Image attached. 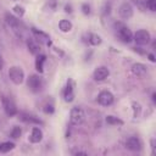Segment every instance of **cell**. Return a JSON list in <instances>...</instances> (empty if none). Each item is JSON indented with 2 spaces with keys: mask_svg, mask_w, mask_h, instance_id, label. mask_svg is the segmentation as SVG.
I'll return each mask as SVG.
<instances>
[{
  "mask_svg": "<svg viewBox=\"0 0 156 156\" xmlns=\"http://www.w3.org/2000/svg\"><path fill=\"white\" fill-rule=\"evenodd\" d=\"M113 28H115V33H116L117 38L121 41L128 44V43H130L133 40V33H132V30L123 22H115Z\"/></svg>",
  "mask_w": 156,
  "mask_h": 156,
  "instance_id": "cell-1",
  "label": "cell"
},
{
  "mask_svg": "<svg viewBox=\"0 0 156 156\" xmlns=\"http://www.w3.org/2000/svg\"><path fill=\"white\" fill-rule=\"evenodd\" d=\"M85 115L80 106H74L69 111V122L72 126H80L84 122Z\"/></svg>",
  "mask_w": 156,
  "mask_h": 156,
  "instance_id": "cell-2",
  "label": "cell"
},
{
  "mask_svg": "<svg viewBox=\"0 0 156 156\" xmlns=\"http://www.w3.org/2000/svg\"><path fill=\"white\" fill-rule=\"evenodd\" d=\"M9 78L11 79L12 83H15V84L18 85V84H21L24 80V72H23V69L21 67L12 66L9 69Z\"/></svg>",
  "mask_w": 156,
  "mask_h": 156,
  "instance_id": "cell-3",
  "label": "cell"
},
{
  "mask_svg": "<svg viewBox=\"0 0 156 156\" xmlns=\"http://www.w3.org/2000/svg\"><path fill=\"white\" fill-rule=\"evenodd\" d=\"M27 87L33 93H38L43 89V79L38 74H30L27 79Z\"/></svg>",
  "mask_w": 156,
  "mask_h": 156,
  "instance_id": "cell-4",
  "label": "cell"
},
{
  "mask_svg": "<svg viewBox=\"0 0 156 156\" xmlns=\"http://www.w3.org/2000/svg\"><path fill=\"white\" fill-rule=\"evenodd\" d=\"M133 38H134L133 40L138 45H146V44H149V41L151 39V35H150V33L146 29H139V30L135 32Z\"/></svg>",
  "mask_w": 156,
  "mask_h": 156,
  "instance_id": "cell-5",
  "label": "cell"
},
{
  "mask_svg": "<svg viewBox=\"0 0 156 156\" xmlns=\"http://www.w3.org/2000/svg\"><path fill=\"white\" fill-rule=\"evenodd\" d=\"M5 18H6V23L12 28V30H13L18 37H21V35H22V26H21L20 21H18L15 16H12V15H10V13H6V15H5Z\"/></svg>",
  "mask_w": 156,
  "mask_h": 156,
  "instance_id": "cell-6",
  "label": "cell"
},
{
  "mask_svg": "<svg viewBox=\"0 0 156 156\" xmlns=\"http://www.w3.org/2000/svg\"><path fill=\"white\" fill-rule=\"evenodd\" d=\"M63 100L66 102H72L74 100V82L69 78L63 89Z\"/></svg>",
  "mask_w": 156,
  "mask_h": 156,
  "instance_id": "cell-7",
  "label": "cell"
},
{
  "mask_svg": "<svg viewBox=\"0 0 156 156\" xmlns=\"http://www.w3.org/2000/svg\"><path fill=\"white\" fill-rule=\"evenodd\" d=\"M115 101V96L112 93L107 91V90H102L99 95H98V102L102 106H110L112 105Z\"/></svg>",
  "mask_w": 156,
  "mask_h": 156,
  "instance_id": "cell-8",
  "label": "cell"
},
{
  "mask_svg": "<svg viewBox=\"0 0 156 156\" xmlns=\"http://www.w3.org/2000/svg\"><path fill=\"white\" fill-rule=\"evenodd\" d=\"M2 106H4V110H5V113L10 117L15 116L17 113V107L15 105V102L10 99V98H6L4 96L2 98Z\"/></svg>",
  "mask_w": 156,
  "mask_h": 156,
  "instance_id": "cell-9",
  "label": "cell"
},
{
  "mask_svg": "<svg viewBox=\"0 0 156 156\" xmlns=\"http://www.w3.org/2000/svg\"><path fill=\"white\" fill-rule=\"evenodd\" d=\"M30 30H32V33H33V35H34L35 40H37V41H39L40 44H46L48 46L51 44V43H50V37H49V34L44 33L43 30L37 29L35 27H32V28H30Z\"/></svg>",
  "mask_w": 156,
  "mask_h": 156,
  "instance_id": "cell-10",
  "label": "cell"
},
{
  "mask_svg": "<svg viewBox=\"0 0 156 156\" xmlns=\"http://www.w3.org/2000/svg\"><path fill=\"white\" fill-rule=\"evenodd\" d=\"M108 76H110V71H108V68L105 67V66H99V67H96V68L94 69V72H93V77H94V79L98 80V82L105 80Z\"/></svg>",
  "mask_w": 156,
  "mask_h": 156,
  "instance_id": "cell-11",
  "label": "cell"
},
{
  "mask_svg": "<svg viewBox=\"0 0 156 156\" xmlns=\"http://www.w3.org/2000/svg\"><path fill=\"white\" fill-rule=\"evenodd\" d=\"M118 13L123 20H129L133 16V7L129 2H123L119 9H118Z\"/></svg>",
  "mask_w": 156,
  "mask_h": 156,
  "instance_id": "cell-12",
  "label": "cell"
},
{
  "mask_svg": "<svg viewBox=\"0 0 156 156\" xmlns=\"http://www.w3.org/2000/svg\"><path fill=\"white\" fill-rule=\"evenodd\" d=\"M126 147L130 151H139L141 149V141L138 136H129L126 140Z\"/></svg>",
  "mask_w": 156,
  "mask_h": 156,
  "instance_id": "cell-13",
  "label": "cell"
},
{
  "mask_svg": "<svg viewBox=\"0 0 156 156\" xmlns=\"http://www.w3.org/2000/svg\"><path fill=\"white\" fill-rule=\"evenodd\" d=\"M41 139H43V132H41V129L38 128V127H33L32 128V133L29 135V141L33 143V144H38V143L41 141Z\"/></svg>",
  "mask_w": 156,
  "mask_h": 156,
  "instance_id": "cell-14",
  "label": "cell"
},
{
  "mask_svg": "<svg viewBox=\"0 0 156 156\" xmlns=\"http://www.w3.org/2000/svg\"><path fill=\"white\" fill-rule=\"evenodd\" d=\"M27 48H28L29 52L33 54V55L40 54V46L38 44V41L34 40V39H29V38L27 39Z\"/></svg>",
  "mask_w": 156,
  "mask_h": 156,
  "instance_id": "cell-15",
  "label": "cell"
},
{
  "mask_svg": "<svg viewBox=\"0 0 156 156\" xmlns=\"http://www.w3.org/2000/svg\"><path fill=\"white\" fill-rule=\"evenodd\" d=\"M132 72L133 74H135L136 77H144L146 74V66L143 63H134L132 66Z\"/></svg>",
  "mask_w": 156,
  "mask_h": 156,
  "instance_id": "cell-16",
  "label": "cell"
},
{
  "mask_svg": "<svg viewBox=\"0 0 156 156\" xmlns=\"http://www.w3.org/2000/svg\"><path fill=\"white\" fill-rule=\"evenodd\" d=\"M22 121H24L26 123H34V124H43V121L39 119L38 117H35L34 115L30 113H22L20 117Z\"/></svg>",
  "mask_w": 156,
  "mask_h": 156,
  "instance_id": "cell-17",
  "label": "cell"
},
{
  "mask_svg": "<svg viewBox=\"0 0 156 156\" xmlns=\"http://www.w3.org/2000/svg\"><path fill=\"white\" fill-rule=\"evenodd\" d=\"M89 45H93V46H96V45H100L101 44V37L95 34V33H88L87 34V40H85Z\"/></svg>",
  "mask_w": 156,
  "mask_h": 156,
  "instance_id": "cell-18",
  "label": "cell"
},
{
  "mask_svg": "<svg viewBox=\"0 0 156 156\" xmlns=\"http://www.w3.org/2000/svg\"><path fill=\"white\" fill-rule=\"evenodd\" d=\"M46 61V56L43 55V54H38L37 55V58H35V69L39 72V73H43L44 72V63Z\"/></svg>",
  "mask_w": 156,
  "mask_h": 156,
  "instance_id": "cell-19",
  "label": "cell"
},
{
  "mask_svg": "<svg viewBox=\"0 0 156 156\" xmlns=\"http://www.w3.org/2000/svg\"><path fill=\"white\" fill-rule=\"evenodd\" d=\"M58 28H60L61 32H63V33H68V32L72 30L73 26H72L71 21H68V20H61V21L58 22Z\"/></svg>",
  "mask_w": 156,
  "mask_h": 156,
  "instance_id": "cell-20",
  "label": "cell"
},
{
  "mask_svg": "<svg viewBox=\"0 0 156 156\" xmlns=\"http://www.w3.org/2000/svg\"><path fill=\"white\" fill-rule=\"evenodd\" d=\"M105 121H106V123L110 124V126H122V124H123V121H122V119H119V118H117V117H115V116H111V115H108Z\"/></svg>",
  "mask_w": 156,
  "mask_h": 156,
  "instance_id": "cell-21",
  "label": "cell"
},
{
  "mask_svg": "<svg viewBox=\"0 0 156 156\" xmlns=\"http://www.w3.org/2000/svg\"><path fill=\"white\" fill-rule=\"evenodd\" d=\"M15 147V144L11 141H5L0 144V152H9Z\"/></svg>",
  "mask_w": 156,
  "mask_h": 156,
  "instance_id": "cell-22",
  "label": "cell"
},
{
  "mask_svg": "<svg viewBox=\"0 0 156 156\" xmlns=\"http://www.w3.org/2000/svg\"><path fill=\"white\" fill-rule=\"evenodd\" d=\"M21 134H22V129H21V127L15 126V127L12 128L11 133H10V136H11V138H13V139H17V138H20V136H21Z\"/></svg>",
  "mask_w": 156,
  "mask_h": 156,
  "instance_id": "cell-23",
  "label": "cell"
},
{
  "mask_svg": "<svg viewBox=\"0 0 156 156\" xmlns=\"http://www.w3.org/2000/svg\"><path fill=\"white\" fill-rule=\"evenodd\" d=\"M132 106H133V116L136 118L139 115H140V110H141V107H140V105L138 104V102H132Z\"/></svg>",
  "mask_w": 156,
  "mask_h": 156,
  "instance_id": "cell-24",
  "label": "cell"
},
{
  "mask_svg": "<svg viewBox=\"0 0 156 156\" xmlns=\"http://www.w3.org/2000/svg\"><path fill=\"white\" fill-rule=\"evenodd\" d=\"M12 10H13L15 15H17L18 17H22V16L24 15V9H23L22 6H20V5H15Z\"/></svg>",
  "mask_w": 156,
  "mask_h": 156,
  "instance_id": "cell-25",
  "label": "cell"
},
{
  "mask_svg": "<svg viewBox=\"0 0 156 156\" xmlns=\"http://www.w3.org/2000/svg\"><path fill=\"white\" fill-rule=\"evenodd\" d=\"M60 5V0H48V6L50 10L55 11Z\"/></svg>",
  "mask_w": 156,
  "mask_h": 156,
  "instance_id": "cell-26",
  "label": "cell"
},
{
  "mask_svg": "<svg viewBox=\"0 0 156 156\" xmlns=\"http://www.w3.org/2000/svg\"><path fill=\"white\" fill-rule=\"evenodd\" d=\"M145 6L150 11H156V0H145Z\"/></svg>",
  "mask_w": 156,
  "mask_h": 156,
  "instance_id": "cell-27",
  "label": "cell"
},
{
  "mask_svg": "<svg viewBox=\"0 0 156 156\" xmlns=\"http://www.w3.org/2000/svg\"><path fill=\"white\" fill-rule=\"evenodd\" d=\"M54 111H55V107H54L52 104H46V105L44 106V112H45L46 115H52Z\"/></svg>",
  "mask_w": 156,
  "mask_h": 156,
  "instance_id": "cell-28",
  "label": "cell"
},
{
  "mask_svg": "<svg viewBox=\"0 0 156 156\" xmlns=\"http://www.w3.org/2000/svg\"><path fill=\"white\" fill-rule=\"evenodd\" d=\"M82 12L84 13V15H89L90 13V5L88 4V2H84V4H82Z\"/></svg>",
  "mask_w": 156,
  "mask_h": 156,
  "instance_id": "cell-29",
  "label": "cell"
},
{
  "mask_svg": "<svg viewBox=\"0 0 156 156\" xmlns=\"http://www.w3.org/2000/svg\"><path fill=\"white\" fill-rule=\"evenodd\" d=\"M65 12L66 13H72V5L71 4H67L65 6Z\"/></svg>",
  "mask_w": 156,
  "mask_h": 156,
  "instance_id": "cell-30",
  "label": "cell"
},
{
  "mask_svg": "<svg viewBox=\"0 0 156 156\" xmlns=\"http://www.w3.org/2000/svg\"><path fill=\"white\" fill-rule=\"evenodd\" d=\"M151 149H152V155L156 154V150H155V139H151Z\"/></svg>",
  "mask_w": 156,
  "mask_h": 156,
  "instance_id": "cell-31",
  "label": "cell"
},
{
  "mask_svg": "<svg viewBox=\"0 0 156 156\" xmlns=\"http://www.w3.org/2000/svg\"><path fill=\"white\" fill-rule=\"evenodd\" d=\"M104 13H110V4H108V2L105 5V9H104Z\"/></svg>",
  "mask_w": 156,
  "mask_h": 156,
  "instance_id": "cell-32",
  "label": "cell"
},
{
  "mask_svg": "<svg viewBox=\"0 0 156 156\" xmlns=\"http://www.w3.org/2000/svg\"><path fill=\"white\" fill-rule=\"evenodd\" d=\"M147 57H149V60H150L151 62H155V61H156V58H155L154 54H151V52H150V54H147Z\"/></svg>",
  "mask_w": 156,
  "mask_h": 156,
  "instance_id": "cell-33",
  "label": "cell"
},
{
  "mask_svg": "<svg viewBox=\"0 0 156 156\" xmlns=\"http://www.w3.org/2000/svg\"><path fill=\"white\" fill-rule=\"evenodd\" d=\"M73 154H74V155H87L85 151H74Z\"/></svg>",
  "mask_w": 156,
  "mask_h": 156,
  "instance_id": "cell-34",
  "label": "cell"
},
{
  "mask_svg": "<svg viewBox=\"0 0 156 156\" xmlns=\"http://www.w3.org/2000/svg\"><path fill=\"white\" fill-rule=\"evenodd\" d=\"M2 66H4V62H2V57H1V55H0V71L2 69Z\"/></svg>",
  "mask_w": 156,
  "mask_h": 156,
  "instance_id": "cell-35",
  "label": "cell"
},
{
  "mask_svg": "<svg viewBox=\"0 0 156 156\" xmlns=\"http://www.w3.org/2000/svg\"><path fill=\"white\" fill-rule=\"evenodd\" d=\"M155 96H156V94H155V93H152V101H154V102L156 101V99H155Z\"/></svg>",
  "mask_w": 156,
  "mask_h": 156,
  "instance_id": "cell-36",
  "label": "cell"
}]
</instances>
